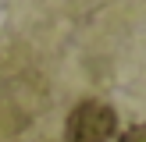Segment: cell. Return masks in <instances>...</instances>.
I'll use <instances>...</instances> for the list:
<instances>
[{
	"label": "cell",
	"mask_w": 146,
	"mask_h": 142,
	"mask_svg": "<svg viewBox=\"0 0 146 142\" xmlns=\"http://www.w3.org/2000/svg\"><path fill=\"white\" fill-rule=\"evenodd\" d=\"M118 131V114L111 103L100 99H86L64 121V142H111Z\"/></svg>",
	"instance_id": "1"
},
{
	"label": "cell",
	"mask_w": 146,
	"mask_h": 142,
	"mask_svg": "<svg viewBox=\"0 0 146 142\" xmlns=\"http://www.w3.org/2000/svg\"><path fill=\"white\" fill-rule=\"evenodd\" d=\"M118 142H146V121L132 124L128 131H121V135H118Z\"/></svg>",
	"instance_id": "2"
}]
</instances>
